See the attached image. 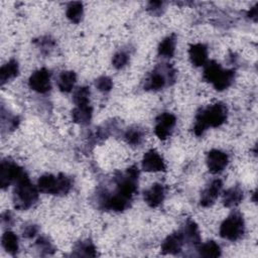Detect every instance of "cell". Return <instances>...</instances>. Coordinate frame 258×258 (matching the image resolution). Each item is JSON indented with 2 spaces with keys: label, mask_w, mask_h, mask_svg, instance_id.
<instances>
[{
  "label": "cell",
  "mask_w": 258,
  "mask_h": 258,
  "mask_svg": "<svg viewBox=\"0 0 258 258\" xmlns=\"http://www.w3.org/2000/svg\"><path fill=\"white\" fill-rule=\"evenodd\" d=\"M139 170L133 165L125 172H118L114 177V191L100 189L97 191V204L100 209L114 212H123L129 208L134 194L137 190Z\"/></svg>",
  "instance_id": "obj_1"
},
{
  "label": "cell",
  "mask_w": 258,
  "mask_h": 258,
  "mask_svg": "<svg viewBox=\"0 0 258 258\" xmlns=\"http://www.w3.org/2000/svg\"><path fill=\"white\" fill-rule=\"evenodd\" d=\"M228 117V108L223 103H216L206 109H202L196 116L194 133L201 136L209 127H219Z\"/></svg>",
  "instance_id": "obj_2"
},
{
  "label": "cell",
  "mask_w": 258,
  "mask_h": 258,
  "mask_svg": "<svg viewBox=\"0 0 258 258\" xmlns=\"http://www.w3.org/2000/svg\"><path fill=\"white\" fill-rule=\"evenodd\" d=\"M38 188L31 183L27 174L15 183L13 190L14 208L24 211L32 207L38 200Z\"/></svg>",
  "instance_id": "obj_3"
},
{
  "label": "cell",
  "mask_w": 258,
  "mask_h": 258,
  "mask_svg": "<svg viewBox=\"0 0 258 258\" xmlns=\"http://www.w3.org/2000/svg\"><path fill=\"white\" fill-rule=\"evenodd\" d=\"M37 188L43 194L63 196L71 190L72 180L63 173H59L56 176L46 173L39 177L37 181Z\"/></svg>",
  "instance_id": "obj_4"
},
{
  "label": "cell",
  "mask_w": 258,
  "mask_h": 258,
  "mask_svg": "<svg viewBox=\"0 0 258 258\" xmlns=\"http://www.w3.org/2000/svg\"><path fill=\"white\" fill-rule=\"evenodd\" d=\"M175 81V71L168 64H160L152 71L144 82V90L146 91H159L165 86L173 84Z\"/></svg>",
  "instance_id": "obj_5"
},
{
  "label": "cell",
  "mask_w": 258,
  "mask_h": 258,
  "mask_svg": "<svg viewBox=\"0 0 258 258\" xmlns=\"http://www.w3.org/2000/svg\"><path fill=\"white\" fill-rule=\"evenodd\" d=\"M245 232V222L239 212H233L226 218L220 227V236L229 241L239 240Z\"/></svg>",
  "instance_id": "obj_6"
},
{
  "label": "cell",
  "mask_w": 258,
  "mask_h": 258,
  "mask_svg": "<svg viewBox=\"0 0 258 258\" xmlns=\"http://www.w3.org/2000/svg\"><path fill=\"white\" fill-rule=\"evenodd\" d=\"M26 172L15 162L5 159L0 164V185L2 189L8 187L11 183H16Z\"/></svg>",
  "instance_id": "obj_7"
},
{
  "label": "cell",
  "mask_w": 258,
  "mask_h": 258,
  "mask_svg": "<svg viewBox=\"0 0 258 258\" xmlns=\"http://www.w3.org/2000/svg\"><path fill=\"white\" fill-rule=\"evenodd\" d=\"M175 124H176V118L173 114L168 112L161 113L160 115L157 116L155 120L154 133L159 139L165 140L171 134Z\"/></svg>",
  "instance_id": "obj_8"
},
{
  "label": "cell",
  "mask_w": 258,
  "mask_h": 258,
  "mask_svg": "<svg viewBox=\"0 0 258 258\" xmlns=\"http://www.w3.org/2000/svg\"><path fill=\"white\" fill-rule=\"evenodd\" d=\"M29 88L37 93L45 94L51 89L50 72L44 68L32 73L28 80Z\"/></svg>",
  "instance_id": "obj_9"
},
{
  "label": "cell",
  "mask_w": 258,
  "mask_h": 258,
  "mask_svg": "<svg viewBox=\"0 0 258 258\" xmlns=\"http://www.w3.org/2000/svg\"><path fill=\"white\" fill-rule=\"evenodd\" d=\"M228 161V155L221 150L213 149L207 154V166L213 174L222 172L226 168Z\"/></svg>",
  "instance_id": "obj_10"
},
{
  "label": "cell",
  "mask_w": 258,
  "mask_h": 258,
  "mask_svg": "<svg viewBox=\"0 0 258 258\" xmlns=\"http://www.w3.org/2000/svg\"><path fill=\"white\" fill-rule=\"evenodd\" d=\"M142 169L148 172L165 171L166 165L161 155L154 149L148 150L142 158Z\"/></svg>",
  "instance_id": "obj_11"
},
{
  "label": "cell",
  "mask_w": 258,
  "mask_h": 258,
  "mask_svg": "<svg viewBox=\"0 0 258 258\" xmlns=\"http://www.w3.org/2000/svg\"><path fill=\"white\" fill-rule=\"evenodd\" d=\"M184 245V239L181 231H176L167 236L161 244V252L163 254H177Z\"/></svg>",
  "instance_id": "obj_12"
},
{
  "label": "cell",
  "mask_w": 258,
  "mask_h": 258,
  "mask_svg": "<svg viewBox=\"0 0 258 258\" xmlns=\"http://www.w3.org/2000/svg\"><path fill=\"white\" fill-rule=\"evenodd\" d=\"M223 187V182L221 179L217 178L214 179L202 192L201 199H200V204L202 207H211L217 198L219 197L221 190Z\"/></svg>",
  "instance_id": "obj_13"
},
{
  "label": "cell",
  "mask_w": 258,
  "mask_h": 258,
  "mask_svg": "<svg viewBox=\"0 0 258 258\" xmlns=\"http://www.w3.org/2000/svg\"><path fill=\"white\" fill-rule=\"evenodd\" d=\"M165 190L161 183H154L143 192L145 203L151 208H157L163 202Z\"/></svg>",
  "instance_id": "obj_14"
},
{
  "label": "cell",
  "mask_w": 258,
  "mask_h": 258,
  "mask_svg": "<svg viewBox=\"0 0 258 258\" xmlns=\"http://www.w3.org/2000/svg\"><path fill=\"white\" fill-rule=\"evenodd\" d=\"M188 55L190 62L195 67H202L207 63L208 48L203 43H196L189 46Z\"/></svg>",
  "instance_id": "obj_15"
},
{
  "label": "cell",
  "mask_w": 258,
  "mask_h": 258,
  "mask_svg": "<svg viewBox=\"0 0 258 258\" xmlns=\"http://www.w3.org/2000/svg\"><path fill=\"white\" fill-rule=\"evenodd\" d=\"M180 231L184 239V244L186 243L194 246L200 245L201 236H200L199 228H198V225L192 220L186 221V223L184 224L183 228Z\"/></svg>",
  "instance_id": "obj_16"
},
{
  "label": "cell",
  "mask_w": 258,
  "mask_h": 258,
  "mask_svg": "<svg viewBox=\"0 0 258 258\" xmlns=\"http://www.w3.org/2000/svg\"><path fill=\"white\" fill-rule=\"evenodd\" d=\"M93 115V109L90 105L86 106H77L72 111L73 121L80 125H88L91 122Z\"/></svg>",
  "instance_id": "obj_17"
},
{
  "label": "cell",
  "mask_w": 258,
  "mask_h": 258,
  "mask_svg": "<svg viewBox=\"0 0 258 258\" xmlns=\"http://www.w3.org/2000/svg\"><path fill=\"white\" fill-rule=\"evenodd\" d=\"M77 76L74 71H63L57 79V87L62 93H70L76 84Z\"/></svg>",
  "instance_id": "obj_18"
},
{
  "label": "cell",
  "mask_w": 258,
  "mask_h": 258,
  "mask_svg": "<svg viewBox=\"0 0 258 258\" xmlns=\"http://www.w3.org/2000/svg\"><path fill=\"white\" fill-rule=\"evenodd\" d=\"M19 67L18 62L15 59H10L7 63L1 67L0 69V83L4 85L8 83L10 80L14 79L18 76Z\"/></svg>",
  "instance_id": "obj_19"
},
{
  "label": "cell",
  "mask_w": 258,
  "mask_h": 258,
  "mask_svg": "<svg viewBox=\"0 0 258 258\" xmlns=\"http://www.w3.org/2000/svg\"><path fill=\"white\" fill-rule=\"evenodd\" d=\"M243 200V190L239 186H233L227 189L223 195V204L227 208L238 206Z\"/></svg>",
  "instance_id": "obj_20"
},
{
  "label": "cell",
  "mask_w": 258,
  "mask_h": 258,
  "mask_svg": "<svg viewBox=\"0 0 258 258\" xmlns=\"http://www.w3.org/2000/svg\"><path fill=\"white\" fill-rule=\"evenodd\" d=\"M234 79H235V71L223 70L212 85L217 91H224L233 84Z\"/></svg>",
  "instance_id": "obj_21"
},
{
  "label": "cell",
  "mask_w": 258,
  "mask_h": 258,
  "mask_svg": "<svg viewBox=\"0 0 258 258\" xmlns=\"http://www.w3.org/2000/svg\"><path fill=\"white\" fill-rule=\"evenodd\" d=\"M1 244L3 249L10 255H16L18 252V237L11 231H6L2 235Z\"/></svg>",
  "instance_id": "obj_22"
},
{
  "label": "cell",
  "mask_w": 258,
  "mask_h": 258,
  "mask_svg": "<svg viewBox=\"0 0 258 258\" xmlns=\"http://www.w3.org/2000/svg\"><path fill=\"white\" fill-rule=\"evenodd\" d=\"M74 256H85V257H95L97 255L96 247L90 240L80 241L75 245Z\"/></svg>",
  "instance_id": "obj_23"
},
{
  "label": "cell",
  "mask_w": 258,
  "mask_h": 258,
  "mask_svg": "<svg viewBox=\"0 0 258 258\" xmlns=\"http://www.w3.org/2000/svg\"><path fill=\"white\" fill-rule=\"evenodd\" d=\"M175 51V35L166 36L158 45V54L163 57H172Z\"/></svg>",
  "instance_id": "obj_24"
},
{
  "label": "cell",
  "mask_w": 258,
  "mask_h": 258,
  "mask_svg": "<svg viewBox=\"0 0 258 258\" xmlns=\"http://www.w3.org/2000/svg\"><path fill=\"white\" fill-rule=\"evenodd\" d=\"M84 14V8H83V3L79 1L71 2L69 3L66 11V15L68 19L74 23H79L82 20Z\"/></svg>",
  "instance_id": "obj_25"
},
{
  "label": "cell",
  "mask_w": 258,
  "mask_h": 258,
  "mask_svg": "<svg viewBox=\"0 0 258 258\" xmlns=\"http://www.w3.org/2000/svg\"><path fill=\"white\" fill-rule=\"evenodd\" d=\"M222 71H223V69H222L221 64H219L218 62H216L214 60L209 61L208 63H206V67L204 69L203 78L206 82L213 84Z\"/></svg>",
  "instance_id": "obj_26"
},
{
  "label": "cell",
  "mask_w": 258,
  "mask_h": 258,
  "mask_svg": "<svg viewBox=\"0 0 258 258\" xmlns=\"http://www.w3.org/2000/svg\"><path fill=\"white\" fill-rule=\"evenodd\" d=\"M199 254L203 257L221 256V248L215 241H208L199 247Z\"/></svg>",
  "instance_id": "obj_27"
},
{
  "label": "cell",
  "mask_w": 258,
  "mask_h": 258,
  "mask_svg": "<svg viewBox=\"0 0 258 258\" xmlns=\"http://www.w3.org/2000/svg\"><path fill=\"white\" fill-rule=\"evenodd\" d=\"M143 131L139 127H130L126 130L124 134V138L128 144H131L133 146L139 145L143 140Z\"/></svg>",
  "instance_id": "obj_28"
},
{
  "label": "cell",
  "mask_w": 258,
  "mask_h": 258,
  "mask_svg": "<svg viewBox=\"0 0 258 258\" xmlns=\"http://www.w3.org/2000/svg\"><path fill=\"white\" fill-rule=\"evenodd\" d=\"M73 101L76 106L90 105V89L88 87H80L73 94Z\"/></svg>",
  "instance_id": "obj_29"
},
{
  "label": "cell",
  "mask_w": 258,
  "mask_h": 258,
  "mask_svg": "<svg viewBox=\"0 0 258 258\" xmlns=\"http://www.w3.org/2000/svg\"><path fill=\"white\" fill-rule=\"evenodd\" d=\"M35 246L41 255H50L54 252V247L45 237H40L36 240Z\"/></svg>",
  "instance_id": "obj_30"
},
{
  "label": "cell",
  "mask_w": 258,
  "mask_h": 258,
  "mask_svg": "<svg viewBox=\"0 0 258 258\" xmlns=\"http://www.w3.org/2000/svg\"><path fill=\"white\" fill-rule=\"evenodd\" d=\"M95 86L96 88L102 92V93H108L112 90V87H113V82L112 80L109 78V77H106V76H103V77H100L98 78L96 81H95Z\"/></svg>",
  "instance_id": "obj_31"
},
{
  "label": "cell",
  "mask_w": 258,
  "mask_h": 258,
  "mask_svg": "<svg viewBox=\"0 0 258 258\" xmlns=\"http://www.w3.org/2000/svg\"><path fill=\"white\" fill-rule=\"evenodd\" d=\"M128 60H129L128 54L124 51H119V52L114 54V56L112 58V64L115 69L120 70V69L124 68L127 64Z\"/></svg>",
  "instance_id": "obj_32"
},
{
  "label": "cell",
  "mask_w": 258,
  "mask_h": 258,
  "mask_svg": "<svg viewBox=\"0 0 258 258\" xmlns=\"http://www.w3.org/2000/svg\"><path fill=\"white\" fill-rule=\"evenodd\" d=\"M37 232H38V227L35 224L29 223V224L23 225L22 227V236L24 238H27V239L33 238L37 234Z\"/></svg>",
  "instance_id": "obj_33"
},
{
  "label": "cell",
  "mask_w": 258,
  "mask_h": 258,
  "mask_svg": "<svg viewBox=\"0 0 258 258\" xmlns=\"http://www.w3.org/2000/svg\"><path fill=\"white\" fill-rule=\"evenodd\" d=\"M35 42L38 44V46L41 48V51L44 53H48L49 50H51L54 45V41L47 36L41 37L38 41H35Z\"/></svg>",
  "instance_id": "obj_34"
},
{
  "label": "cell",
  "mask_w": 258,
  "mask_h": 258,
  "mask_svg": "<svg viewBox=\"0 0 258 258\" xmlns=\"http://www.w3.org/2000/svg\"><path fill=\"white\" fill-rule=\"evenodd\" d=\"M147 10L152 15H160L163 10V2L161 1H150L147 5Z\"/></svg>",
  "instance_id": "obj_35"
},
{
  "label": "cell",
  "mask_w": 258,
  "mask_h": 258,
  "mask_svg": "<svg viewBox=\"0 0 258 258\" xmlns=\"http://www.w3.org/2000/svg\"><path fill=\"white\" fill-rule=\"evenodd\" d=\"M248 16L253 19L254 21L257 20V16H258V4H256L254 7H252L249 12H248Z\"/></svg>",
  "instance_id": "obj_36"
},
{
  "label": "cell",
  "mask_w": 258,
  "mask_h": 258,
  "mask_svg": "<svg viewBox=\"0 0 258 258\" xmlns=\"http://www.w3.org/2000/svg\"><path fill=\"white\" fill-rule=\"evenodd\" d=\"M2 222L5 224V225H10L11 222H12V216H11V213L10 212H5L2 214Z\"/></svg>",
  "instance_id": "obj_37"
}]
</instances>
